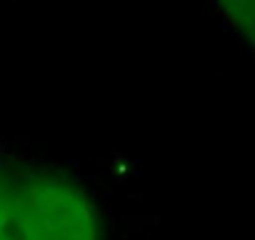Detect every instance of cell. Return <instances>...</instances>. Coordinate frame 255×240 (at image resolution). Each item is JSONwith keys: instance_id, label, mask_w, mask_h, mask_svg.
Listing matches in <instances>:
<instances>
[{"instance_id": "1", "label": "cell", "mask_w": 255, "mask_h": 240, "mask_svg": "<svg viewBox=\"0 0 255 240\" xmlns=\"http://www.w3.org/2000/svg\"><path fill=\"white\" fill-rule=\"evenodd\" d=\"M0 240H105V230L80 183L0 153Z\"/></svg>"}]
</instances>
